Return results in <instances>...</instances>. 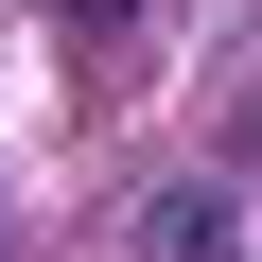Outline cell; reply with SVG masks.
Returning a JSON list of instances; mask_svg holds the SVG:
<instances>
[{
  "mask_svg": "<svg viewBox=\"0 0 262 262\" xmlns=\"http://www.w3.org/2000/svg\"><path fill=\"white\" fill-rule=\"evenodd\" d=\"M140 245H158V262H227V210H210V175H175V192L140 210Z\"/></svg>",
  "mask_w": 262,
  "mask_h": 262,
  "instance_id": "obj_1",
  "label": "cell"
},
{
  "mask_svg": "<svg viewBox=\"0 0 262 262\" xmlns=\"http://www.w3.org/2000/svg\"><path fill=\"white\" fill-rule=\"evenodd\" d=\"M122 18H140V0H70V35H122Z\"/></svg>",
  "mask_w": 262,
  "mask_h": 262,
  "instance_id": "obj_2",
  "label": "cell"
}]
</instances>
